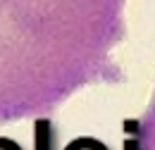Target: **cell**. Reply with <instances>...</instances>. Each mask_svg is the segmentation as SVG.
I'll return each mask as SVG.
<instances>
[{
  "label": "cell",
  "mask_w": 155,
  "mask_h": 150,
  "mask_svg": "<svg viewBox=\"0 0 155 150\" xmlns=\"http://www.w3.org/2000/svg\"><path fill=\"white\" fill-rule=\"evenodd\" d=\"M127 0H0V124L43 119L127 76Z\"/></svg>",
  "instance_id": "1"
},
{
  "label": "cell",
  "mask_w": 155,
  "mask_h": 150,
  "mask_svg": "<svg viewBox=\"0 0 155 150\" xmlns=\"http://www.w3.org/2000/svg\"><path fill=\"white\" fill-rule=\"evenodd\" d=\"M122 150H155V86L146 110L138 117H129L122 124Z\"/></svg>",
  "instance_id": "2"
},
{
  "label": "cell",
  "mask_w": 155,
  "mask_h": 150,
  "mask_svg": "<svg viewBox=\"0 0 155 150\" xmlns=\"http://www.w3.org/2000/svg\"><path fill=\"white\" fill-rule=\"evenodd\" d=\"M64 150H110V148H107L103 141L93 138V136H79L72 143H67Z\"/></svg>",
  "instance_id": "3"
},
{
  "label": "cell",
  "mask_w": 155,
  "mask_h": 150,
  "mask_svg": "<svg viewBox=\"0 0 155 150\" xmlns=\"http://www.w3.org/2000/svg\"><path fill=\"white\" fill-rule=\"evenodd\" d=\"M0 150H24L17 143V141H12V138H5V136H0Z\"/></svg>",
  "instance_id": "4"
}]
</instances>
